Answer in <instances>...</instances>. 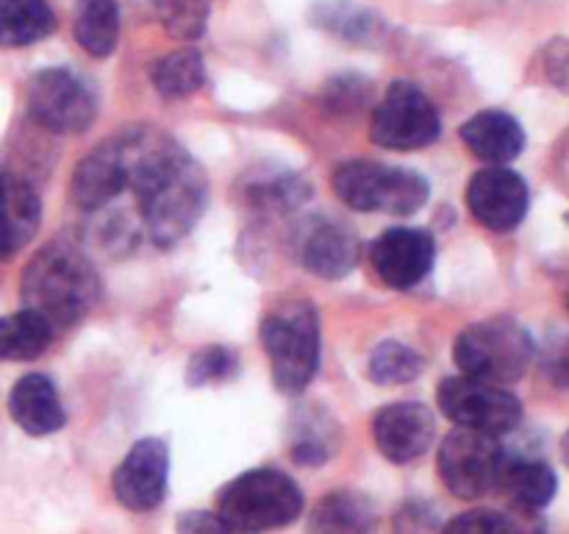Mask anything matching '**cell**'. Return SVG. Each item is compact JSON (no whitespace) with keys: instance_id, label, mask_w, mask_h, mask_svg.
I'll use <instances>...</instances> for the list:
<instances>
[{"instance_id":"1","label":"cell","mask_w":569,"mask_h":534,"mask_svg":"<svg viewBox=\"0 0 569 534\" xmlns=\"http://www.w3.org/2000/svg\"><path fill=\"white\" fill-rule=\"evenodd\" d=\"M126 159L128 192L137 195L150 243L170 248L187 237L209 200L206 172L170 134L128 128L117 134Z\"/></svg>"},{"instance_id":"2","label":"cell","mask_w":569,"mask_h":534,"mask_svg":"<svg viewBox=\"0 0 569 534\" xmlns=\"http://www.w3.org/2000/svg\"><path fill=\"white\" fill-rule=\"evenodd\" d=\"M100 298V276L76 245L39 248L22 273V304L50 323L53 332L76 326Z\"/></svg>"},{"instance_id":"3","label":"cell","mask_w":569,"mask_h":534,"mask_svg":"<svg viewBox=\"0 0 569 534\" xmlns=\"http://www.w3.org/2000/svg\"><path fill=\"white\" fill-rule=\"evenodd\" d=\"M272 382L281 393L300 395L320 367V315L309 300H287L261 323Z\"/></svg>"},{"instance_id":"4","label":"cell","mask_w":569,"mask_h":534,"mask_svg":"<svg viewBox=\"0 0 569 534\" xmlns=\"http://www.w3.org/2000/svg\"><path fill=\"white\" fill-rule=\"evenodd\" d=\"M303 512V493L287 473L259 467L233 478L220 495L217 515L228 532H267L298 521Z\"/></svg>"},{"instance_id":"5","label":"cell","mask_w":569,"mask_h":534,"mask_svg":"<svg viewBox=\"0 0 569 534\" xmlns=\"http://www.w3.org/2000/svg\"><path fill=\"white\" fill-rule=\"evenodd\" d=\"M453 359L465 376L495 384L520 382L533 359L528 328L511 317H495L467 326L453 343Z\"/></svg>"},{"instance_id":"6","label":"cell","mask_w":569,"mask_h":534,"mask_svg":"<svg viewBox=\"0 0 569 534\" xmlns=\"http://www.w3.org/2000/svg\"><path fill=\"white\" fill-rule=\"evenodd\" d=\"M333 192L356 211H387L409 217L428 200V181L406 167H387L378 161H345L333 172Z\"/></svg>"},{"instance_id":"7","label":"cell","mask_w":569,"mask_h":534,"mask_svg":"<svg viewBox=\"0 0 569 534\" xmlns=\"http://www.w3.org/2000/svg\"><path fill=\"white\" fill-rule=\"evenodd\" d=\"M503 459L498 434L456 426L439 445V476L456 498L476 501L498 487Z\"/></svg>"},{"instance_id":"8","label":"cell","mask_w":569,"mask_h":534,"mask_svg":"<svg viewBox=\"0 0 569 534\" xmlns=\"http://www.w3.org/2000/svg\"><path fill=\"white\" fill-rule=\"evenodd\" d=\"M28 115L53 134H81L98 117V92L81 72L48 67L28 83Z\"/></svg>"},{"instance_id":"9","label":"cell","mask_w":569,"mask_h":534,"mask_svg":"<svg viewBox=\"0 0 569 534\" xmlns=\"http://www.w3.org/2000/svg\"><path fill=\"white\" fill-rule=\"evenodd\" d=\"M442 134V117L420 87L395 81L381 103L372 111L370 137L387 150H417L437 142Z\"/></svg>"},{"instance_id":"10","label":"cell","mask_w":569,"mask_h":534,"mask_svg":"<svg viewBox=\"0 0 569 534\" xmlns=\"http://www.w3.org/2000/svg\"><path fill=\"white\" fill-rule=\"evenodd\" d=\"M439 409L456 426L478 428L489 434L515 432L522 421V406L503 384L483 382L476 376H450L439 384Z\"/></svg>"},{"instance_id":"11","label":"cell","mask_w":569,"mask_h":534,"mask_svg":"<svg viewBox=\"0 0 569 534\" xmlns=\"http://www.w3.org/2000/svg\"><path fill=\"white\" fill-rule=\"evenodd\" d=\"M292 250L300 267L320 278H345L356 270L361 243L337 217L311 215L295 226Z\"/></svg>"},{"instance_id":"12","label":"cell","mask_w":569,"mask_h":534,"mask_svg":"<svg viewBox=\"0 0 569 534\" xmlns=\"http://www.w3.org/2000/svg\"><path fill=\"white\" fill-rule=\"evenodd\" d=\"M167 476H170V451L161 439L144 437L117 465L111 487L126 510L150 512L164 501Z\"/></svg>"},{"instance_id":"13","label":"cell","mask_w":569,"mask_h":534,"mask_svg":"<svg viewBox=\"0 0 569 534\" xmlns=\"http://www.w3.org/2000/svg\"><path fill=\"white\" fill-rule=\"evenodd\" d=\"M467 204L481 226L492 231H511L528 215L531 192L520 172L495 165L472 176L467 187Z\"/></svg>"},{"instance_id":"14","label":"cell","mask_w":569,"mask_h":534,"mask_svg":"<svg viewBox=\"0 0 569 534\" xmlns=\"http://www.w3.org/2000/svg\"><path fill=\"white\" fill-rule=\"evenodd\" d=\"M437 245L422 228H389L370 245L372 270L387 287L411 289L431 273Z\"/></svg>"},{"instance_id":"15","label":"cell","mask_w":569,"mask_h":534,"mask_svg":"<svg viewBox=\"0 0 569 534\" xmlns=\"http://www.w3.org/2000/svg\"><path fill=\"white\" fill-rule=\"evenodd\" d=\"M372 437L378 451L389 462H415L426 454L437 437V417L428 406L406 400V404L383 406L372 421Z\"/></svg>"},{"instance_id":"16","label":"cell","mask_w":569,"mask_h":534,"mask_svg":"<svg viewBox=\"0 0 569 534\" xmlns=\"http://www.w3.org/2000/svg\"><path fill=\"white\" fill-rule=\"evenodd\" d=\"M122 192H128V176L120 139L114 134L78 161L70 178V198L78 209L98 211L120 198Z\"/></svg>"},{"instance_id":"17","label":"cell","mask_w":569,"mask_h":534,"mask_svg":"<svg viewBox=\"0 0 569 534\" xmlns=\"http://www.w3.org/2000/svg\"><path fill=\"white\" fill-rule=\"evenodd\" d=\"M42 220L39 195L26 178L0 172V256L26 248Z\"/></svg>"},{"instance_id":"18","label":"cell","mask_w":569,"mask_h":534,"mask_svg":"<svg viewBox=\"0 0 569 534\" xmlns=\"http://www.w3.org/2000/svg\"><path fill=\"white\" fill-rule=\"evenodd\" d=\"M495 490L503 493L520 512L533 515V512L545 510L553 501L556 490H559V478H556V471L545 459L511 454L506 448V459Z\"/></svg>"},{"instance_id":"19","label":"cell","mask_w":569,"mask_h":534,"mask_svg":"<svg viewBox=\"0 0 569 534\" xmlns=\"http://www.w3.org/2000/svg\"><path fill=\"white\" fill-rule=\"evenodd\" d=\"M9 412L17 426L22 432L33 434V437L59 432L67 423L64 406L59 400V389L42 373H28V376H22L11 387Z\"/></svg>"},{"instance_id":"20","label":"cell","mask_w":569,"mask_h":534,"mask_svg":"<svg viewBox=\"0 0 569 534\" xmlns=\"http://www.w3.org/2000/svg\"><path fill=\"white\" fill-rule=\"evenodd\" d=\"M461 139L467 148L483 161L492 165H509L526 148V131L509 111L487 109L461 126Z\"/></svg>"},{"instance_id":"21","label":"cell","mask_w":569,"mask_h":534,"mask_svg":"<svg viewBox=\"0 0 569 534\" xmlns=\"http://www.w3.org/2000/svg\"><path fill=\"white\" fill-rule=\"evenodd\" d=\"M311 198V184L289 170H259L242 184V200L261 215H287Z\"/></svg>"},{"instance_id":"22","label":"cell","mask_w":569,"mask_h":534,"mask_svg":"<svg viewBox=\"0 0 569 534\" xmlns=\"http://www.w3.org/2000/svg\"><path fill=\"white\" fill-rule=\"evenodd\" d=\"M56 28L48 0H0V48H28Z\"/></svg>"},{"instance_id":"23","label":"cell","mask_w":569,"mask_h":534,"mask_svg":"<svg viewBox=\"0 0 569 534\" xmlns=\"http://www.w3.org/2000/svg\"><path fill=\"white\" fill-rule=\"evenodd\" d=\"M76 39L92 59H106L120 37V6L117 0H78L72 14Z\"/></svg>"},{"instance_id":"24","label":"cell","mask_w":569,"mask_h":534,"mask_svg":"<svg viewBox=\"0 0 569 534\" xmlns=\"http://www.w3.org/2000/svg\"><path fill=\"white\" fill-rule=\"evenodd\" d=\"M56 332L37 312L22 309L0 317V362L37 359L53 343Z\"/></svg>"},{"instance_id":"25","label":"cell","mask_w":569,"mask_h":534,"mask_svg":"<svg viewBox=\"0 0 569 534\" xmlns=\"http://www.w3.org/2000/svg\"><path fill=\"white\" fill-rule=\"evenodd\" d=\"M376 526V512L365 495L353 490H337V493L320 498L309 517L311 532H370Z\"/></svg>"},{"instance_id":"26","label":"cell","mask_w":569,"mask_h":534,"mask_svg":"<svg viewBox=\"0 0 569 534\" xmlns=\"http://www.w3.org/2000/svg\"><path fill=\"white\" fill-rule=\"evenodd\" d=\"M150 81H153L156 92L167 100L187 98V95L198 92L206 81L203 56L194 48L172 50V53L161 56L150 65Z\"/></svg>"},{"instance_id":"27","label":"cell","mask_w":569,"mask_h":534,"mask_svg":"<svg viewBox=\"0 0 569 534\" xmlns=\"http://www.w3.org/2000/svg\"><path fill=\"white\" fill-rule=\"evenodd\" d=\"M367 370H370V378L376 384L392 387V384L417 382L422 370H426V359L415 348H409V345L387 339V343H381L372 350Z\"/></svg>"},{"instance_id":"28","label":"cell","mask_w":569,"mask_h":534,"mask_svg":"<svg viewBox=\"0 0 569 534\" xmlns=\"http://www.w3.org/2000/svg\"><path fill=\"white\" fill-rule=\"evenodd\" d=\"M315 20L317 26L337 33V37L348 39V42H367V39L376 37V31L381 28L370 11L359 9V6L353 3H345V0H337V3H320L315 11Z\"/></svg>"},{"instance_id":"29","label":"cell","mask_w":569,"mask_h":534,"mask_svg":"<svg viewBox=\"0 0 569 534\" xmlns=\"http://www.w3.org/2000/svg\"><path fill=\"white\" fill-rule=\"evenodd\" d=\"M239 373V359L231 348L222 345H209V348L192 354L187 365V384L189 387H206V384L231 382Z\"/></svg>"},{"instance_id":"30","label":"cell","mask_w":569,"mask_h":534,"mask_svg":"<svg viewBox=\"0 0 569 534\" xmlns=\"http://www.w3.org/2000/svg\"><path fill=\"white\" fill-rule=\"evenodd\" d=\"M159 20L172 37L192 42L206 31L209 6L206 0H159Z\"/></svg>"},{"instance_id":"31","label":"cell","mask_w":569,"mask_h":534,"mask_svg":"<svg viewBox=\"0 0 569 534\" xmlns=\"http://www.w3.org/2000/svg\"><path fill=\"white\" fill-rule=\"evenodd\" d=\"M317 423H320V426H315V421L306 417V423L298 426V437H295L292 443V459L298 462V465H320V462H326L328 456H331L333 443H337L333 426L326 421Z\"/></svg>"},{"instance_id":"32","label":"cell","mask_w":569,"mask_h":534,"mask_svg":"<svg viewBox=\"0 0 569 534\" xmlns=\"http://www.w3.org/2000/svg\"><path fill=\"white\" fill-rule=\"evenodd\" d=\"M445 532H492V534H503V532H520V523L515 521L511 515L498 510H476L467 512V515L456 517L445 526Z\"/></svg>"},{"instance_id":"33","label":"cell","mask_w":569,"mask_h":534,"mask_svg":"<svg viewBox=\"0 0 569 534\" xmlns=\"http://www.w3.org/2000/svg\"><path fill=\"white\" fill-rule=\"evenodd\" d=\"M326 95L331 98V103L337 109H356V106H365L372 98V83H367L359 76H342L337 81H331L326 87Z\"/></svg>"},{"instance_id":"34","label":"cell","mask_w":569,"mask_h":534,"mask_svg":"<svg viewBox=\"0 0 569 534\" xmlns=\"http://www.w3.org/2000/svg\"><path fill=\"white\" fill-rule=\"evenodd\" d=\"M176 528H178V532H192V534H198V532H228V526L220 521V515H217V512H200V510L198 512H187V515L178 517Z\"/></svg>"}]
</instances>
